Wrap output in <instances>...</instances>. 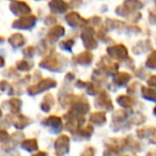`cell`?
I'll return each instance as SVG.
<instances>
[{
  "label": "cell",
  "mask_w": 156,
  "mask_h": 156,
  "mask_svg": "<svg viewBox=\"0 0 156 156\" xmlns=\"http://www.w3.org/2000/svg\"><path fill=\"white\" fill-rule=\"evenodd\" d=\"M37 24V17L33 15H25L20 16L18 20L13 22V28L16 29H24V30H29L32 29Z\"/></svg>",
  "instance_id": "obj_2"
},
{
  "label": "cell",
  "mask_w": 156,
  "mask_h": 156,
  "mask_svg": "<svg viewBox=\"0 0 156 156\" xmlns=\"http://www.w3.org/2000/svg\"><path fill=\"white\" fill-rule=\"evenodd\" d=\"M117 102L120 106L124 107V108H127V107H130L133 105V100L130 98V96L128 95H120L119 98H117Z\"/></svg>",
  "instance_id": "obj_24"
},
{
  "label": "cell",
  "mask_w": 156,
  "mask_h": 156,
  "mask_svg": "<svg viewBox=\"0 0 156 156\" xmlns=\"http://www.w3.org/2000/svg\"><path fill=\"white\" fill-rule=\"evenodd\" d=\"M154 115H156V107H155V108H154Z\"/></svg>",
  "instance_id": "obj_35"
},
{
  "label": "cell",
  "mask_w": 156,
  "mask_h": 156,
  "mask_svg": "<svg viewBox=\"0 0 156 156\" xmlns=\"http://www.w3.org/2000/svg\"><path fill=\"white\" fill-rule=\"evenodd\" d=\"M57 85V81L51 79V78H46V79H43L41 80L39 83L34 86H31V87L28 88L27 92H28L30 95H35L37 93H41L43 91H46L48 89H51V88H55Z\"/></svg>",
  "instance_id": "obj_1"
},
{
  "label": "cell",
  "mask_w": 156,
  "mask_h": 156,
  "mask_svg": "<svg viewBox=\"0 0 156 156\" xmlns=\"http://www.w3.org/2000/svg\"><path fill=\"white\" fill-rule=\"evenodd\" d=\"M147 85L151 88H156V76H152L147 80Z\"/></svg>",
  "instance_id": "obj_31"
},
{
  "label": "cell",
  "mask_w": 156,
  "mask_h": 156,
  "mask_svg": "<svg viewBox=\"0 0 156 156\" xmlns=\"http://www.w3.org/2000/svg\"><path fill=\"white\" fill-rule=\"evenodd\" d=\"M81 40H83L86 47L89 48V49H94V48L98 47V42L95 40L93 29L91 27H87V28L83 29V33H81Z\"/></svg>",
  "instance_id": "obj_3"
},
{
  "label": "cell",
  "mask_w": 156,
  "mask_h": 156,
  "mask_svg": "<svg viewBox=\"0 0 156 156\" xmlns=\"http://www.w3.org/2000/svg\"><path fill=\"white\" fill-rule=\"evenodd\" d=\"M12 87L8 83L7 80H0V91H8Z\"/></svg>",
  "instance_id": "obj_29"
},
{
  "label": "cell",
  "mask_w": 156,
  "mask_h": 156,
  "mask_svg": "<svg viewBox=\"0 0 156 156\" xmlns=\"http://www.w3.org/2000/svg\"><path fill=\"white\" fill-rule=\"evenodd\" d=\"M122 5L130 13V12H135L137 10H140L143 7V3L141 2L140 0H125Z\"/></svg>",
  "instance_id": "obj_13"
},
{
  "label": "cell",
  "mask_w": 156,
  "mask_h": 156,
  "mask_svg": "<svg viewBox=\"0 0 156 156\" xmlns=\"http://www.w3.org/2000/svg\"><path fill=\"white\" fill-rule=\"evenodd\" d=\"M74 45V40H66L60 43V48L63 50H71Z\"/></svg>",
  "instance_id": "obj_26"
},
{
  "label": "cell",
  "mask_w": 156,
  "mask_h": 156,
  "mask_svg": "<svg viewBox=\"0 0 156 156\" xmlns=\"http://www.w3.org/2000/svg\"><path fill=\"white\" fill-rule=\"evenodd\" d=\"M64 34V28L62 26H54L50 28V30L47 33V40L50 43H54L58 39H60L62 35Z\"/></svg>",
  "instance_id": "obj_11"
},
{
  "label": "cell",
  "mask_w": 156,
  "mask_h": 156,
  "mask_svg": "<svg viewBox=\"0 0 156 156\" xmlns=\"http://www.w3.org/2000/svg\"><path fill=\"white\" fill-rule=\"evenodd\" d=\"M22 147L28 152H33V151H37V147H39V144H37V139H33V138L26 139V140L22 143Z\"/></svg>",
  "instance_id": "obj_20"
},
{
  "label": "cell",
  "mask_w": 156,
  "mask_h": 156,
  "mask_svg": "<svg viewBox=\"0 0 156 156\" xmlns=\"http://www.w3.org/2000/svg\"><path fill=\"white\" fill-rule=\"evenodd\" d=\"M65 20H66L67 24L71 27H73V28H76V27H78L79 25L81 26L83 23V24L86 23V20L78 13H76V12H71L69 14H67V15L65 16Z\"/></svg>",
  "instance_id": "obj_10"
},
{
  "label": "cell",
  "mask_w": 156,
  "mask_h": 156,
  "mask_svg": "<svg viewBox=\"0 0 156 156\" xmlns=\"http://www.w3.org/2000/svg\"><path fill=\"white\" fill-rule=\"evenodd\" d=\"M33 66V62L32 61H28V60H20L16 63V67H17L18 71L22 72H28L32 69Z\"/></svg>",
  "instance_id": "obj_22"
},
{
  "label": "cell",
  "mask_w": 156,
  "mask_h": 156,
  "mask_svg": "<svg viewBox=\"0 0 156 156\" xmlns=\"http://www.w3.org/2000/svg\"><path fill=\"white\" fill-rule=\"evenodd\" d=\"M45 125H47L48 127H50L55 133H58L62 129V121L59 117H56V115H50L49 118L45 120Z\"/></svg>",
  "instance_id": "obj_12"
},
{
  "label": "cell",
  "mask_w": 156,
  "mask_h": 156,
  "mask_svg": "<svg viewBox=\"0 0 156 156\" xmlns=\"http://www.w3.org/2000/svg\"><path fill=\"white\" fill-rule=\"evenodd\" d=\"M55 150L58 155H63L69 151V138L66 135L58 137L55 141Z\"/></svg>",
  "instance_id": "obj_6"
},
{
  "label": "cell",
  "mask_w": 156,
  "mask_h": 156,
  "mask_svg": "<svg viewBox=\"0 0 156 156\" xmlns=\"http://www.w3.org/2000/svg\"><path fill=\"white\" fill-rule=\"evenodd\" d=\"M31 123V120L29 118L25 117L23 115H18L15 119L13 120V124L17 129H23L26 126H28Z\"/></svg>",
  "instance_id": "obj_15"
},
{
  "label": "cell",
  "mask_w": 156,
  "mask_h": 156,
  "mask_svg": "<svg viewBox=\"0 0 156 156\" xmlns=\"http://www.w3.org/2000/svg\"><path fill=\"white\" fill-rule=\"evenodd\" d=\"M3 42H5V37H0V44H2Z\"/></svg>",
  "instance_id": "obj_34"
},
{
  "label": "cell",
  "mask_w": 156,
  "mask_h": 156,
  "mask_svg": "<svg viewBox=\"0 0 156 156\" xmlns=\"http://www.w3.org/2000/svg\"><path fill=\"white\" fill-rule=\"evenodd\" d=\"M93 60V55L90 51H83L76 57V61L81 65H89Z\"/></svg>",
  "instance_id": "obj_16"
},
{
  "label": "cell",
  "mask_w": 156,
  "mask_h": 156,
  "mask_svg": "<svg viewBox=\"0 0 156 156\" xmlns=\"http://www.w3.org/2000/svg\"><path fill=\"white\" fill-rule=\"evenodd\" d=\"M10 9L17 16L28 15L31 12L30 7L25 1H22V0H14V1H12V3L10 5Z\"/></svg>",
  "instance_id": "obj_4"
},
{
  "label": "cell",
  "mask_w": 156,
  "mask_h": 156,
  "mask_svg": "<svg viewBox=\"0 0 156 156\" xmlns=\"http://www.w3.org/2000/svg\"><path fill=\"white\" fill-rule=\"evenodd\" d=\"M9 141V134L5 129H0V142H7Z\"/></svg>",
  "instance_id": "obj_28"
},
{
  "label": "cell",
  "mask_w": 156,
  "mask_h": 156,
  "mask_svg": "<svg viewBox=\"0 0 156 156\" xmlns=\"http://www.w3.org/2000/svg\"><path fill=\"white\" fill-rule=\"evenodd\" d=\"M90 121L92 123L96 124V125L101 126L103 124L106 123V115H105L104 111H98V112H94L90 117Z\"/></svg>",
  "instance_id": "obj_18"
},
{
  "label": "cell",
  "mask_w": 156,
  "mask_h": 156,
  "mask_svg": "<svg viewBox=\"0 0 156 156\" xmlns=\"http://www.w3.org/2000/svg\"><path fill=\"white\" fill-rule=\"evenodd\" d=\"M147 66L152 69H156V50L149 56L147 60Z\"/></svg>",
  "instance_id": "obj_25"
},
{
  "label": "cell",
  "mask_w": 156,
  "mask_h": 156,
  "mask_svg": "<svg viewBox=\"0 0 156 156\" xmlns=\"http://www.w3.org/2000/svg\"><path fill=\"white\" fill-rule=\"evenodd\" d=\"M37 1H40V0H37Z\"/></svg>",
  "instance_id": "obj_37"
},
{
  "label": "cell",
  "mask_w": 156,
  "mask_h": 156,
  "mask_svg": "<svg viewBox=\"0 0 156 156\" xmlns=\"http://www.w3.org/2000/svg\"><path fill=\"white\" fill-rule=\"evenodd\" d=\"M96 107H101V108H104L106 110H111L112 109V103L109 98V95L106 92H101L98 96V100H96Z\"/></svg>",
  "instance_id": "obj_9"
},
{
  "label": "cell",
  "mask_w": 156,
  "mask_h": 156,
  "mask_svg": "<svg viewBox=\"0 0 156 156\" xmlns=\"http://www.w3.org/2000/svg\"><path fill=\"white\" fill-rule=\"evenodd\" d=\"M155 5H156V0H155Z\"/></svg>",
  "instance_id": "obj_36"
},
{
  "label": "cell",
  "mask_w": 156,
  "mask_h": 156,
  "mask_svg": "<svg viewBox=\"0 0 156 156\" xmlns=\"http://www.w3.org/2000/svg\"><path fill=\"white\" fill-rule=\"evenodd\" d=\"M26 42V39L24 37V35L20 34V33H15V34H12L9 37V43L11 46H13L14 48H18L20 46H23Z\"/></svg>",
  "instance_id": "obj_14"
},
{
  "label": "cell",
  "mask_w": 156,
  "mask_h": 156,
  "mask_svg": "<svg viewBox=\"0 0 156 156\" xmlns=\"http://www.w3.org/2000/svg\"><path fill=\"white\" fill-rule=\"evenodd\" d=\"M34 47H32V46H28V47H26L24 49V51H23V54H24L25 57H27V58H31V57L34 56Z\"/></svg>",
  "instance_id": "obj_27"
},
{
  "label": "cell",
  "mask_w": 156,
  "mask_h": 156,
  "mask_svg": "<svg viewBox=\"0 0 156 156\" xmlns=\"http://www.w3.org/2000/svg\"><path fill=\"white\" fill-rule=\"evenodd\" d=\"M48 7L55 13H64L69 10V5L64 0H50Z\"/></svg>",
  "instance_id": "obj_8"
},
{
  "label": "cell",
  "mask_w": 156,
  "mask_h": 156,
  "mask_svg": "<svg viewBox=\"0 0 156 156\" xmlns=\"http://www.w3.org/2000/svg\"><path fill=\"white\" fill-rule=\"evenodd\" d=\"M81 156H94V149L93 147H87V149L83 152Z\"/></svg>",
  "instance_id": "obj_30"
},
{
  "label": "cell",
  "mask_w": 156,
  "mask_h": 156,
  "mask_svg": "<svg viewBox=\"0 0 156 156\" xmlns=\"http://www.w3.org/2000/svg\"><path fill=\"white\" fill-rule=\"evenodd\" d=\"M141 92H142V96L144 98H147V100L149 101H154V102H156V90L154 89H151V88H144L143 87L142 89H141Z\"/></svg>",
  "instance_id": "obj_23"
},
{
  "label": "cell",
  "mask_w": 156,
  "mask_h": 156,
  "mask_svg": "<svg viewBox=\"0 0 156 156\" xmlns=\"http://www.w3.org/2000/svg\"><path fill=\"white\" fill-rule=\"evenodd\" d=\"M107 52L108 55L113 59H118V60H124L127 57V49L124 45L119 44V45H112L109 46L107 48Z\"/></svg>",
  "instance_id": "obj_5"
},
{
  "label": "cell",
  "mask_w": 156,
  "mask_h": 156,
  "mask_svg": "<svg viewBox=\"0 0 156 156\" xmlns=\"http://www.w3.org/2000/svg\"><path fill=\"white\" fill-rule=\"evenodd\" d=\"M130 79V75L127 73H119L117 76L113 77V83H115V85L118 86H125L126 83L129 81Z\"/></svg>",
  "instance_id": "obj_21"
},
{
  "label": "cell",
  "mask_w": 156,
  "mask_h": 156,
  "mask_svg": "<svg viewBox=\"0 0 156 156\" xmlns=\"http://www.w3.org/2000/svg\"><path fill=\"white\" fill-rule=\"evenodd\" d=\"M3 65H5V59L0 56V67H2Z\"/></svg>",
  "instance_id": "obj_33"
},
{
  "label": "cell",
  "mask_w": 156,
  "mask_h": 156,
  "mask_svg": "<svg viewBox=\"0 0 156 156\" xmlns=\"http://www.w3.org/2000/svg\"><path fill=\"white\" fill-rule=\"evenodd\" d=\"M55 104V98L51 94H46L41 103V109L45 112H48Z\"/></svg>",
  "instance_id": "obj_17"
},
{
  "label": "cell",
  "mask_w": 156,
  "mask_h": 156,
  "mask_svg": "<svg viewBox=\"0 0 156 156\" xmlns=\"http://www.w3.org/2000/svg\"><path fill=\"white\" fill-rule=\"evenodd\" d=\"M58 55L47 57L40 63V66L44 67V69H48V71H59V69L61 67V62L58 59Z\"/></svg>",
  "instance_id": "obj_7"
},
{
  "label": "cell",
  "mask_w": 156,
  "mask_h": 156,
  "mask_svg": "<svg viewBox=\"0 0 156 156\" xmlns=\"http://www.w3.org/2000/svg\"><path fill=\"white\" fill-rule=\"evenodd\" d=\"M9 108L10 112L12 113H20V108H22V101L18 100V98H11V100L8 102L7 109Z\"/></svg>",
  "instance_id": "obj_19"
},
{
  "label": "cell",
  "mask_w": 156,
  "mask_h": 156,
  "mask_svg": "<svg viewBox=\"0 0 156 156\" xmlns=\"http://www.w3.org/2000/svg\"><path fill=\"white\" fill-rule=\"evenodd\" d=\"M33 156H47V154H46L45 152H39V153L34 154Z\"/></svg>",
  "instance_id": "obj_32"
}]
</instances>
